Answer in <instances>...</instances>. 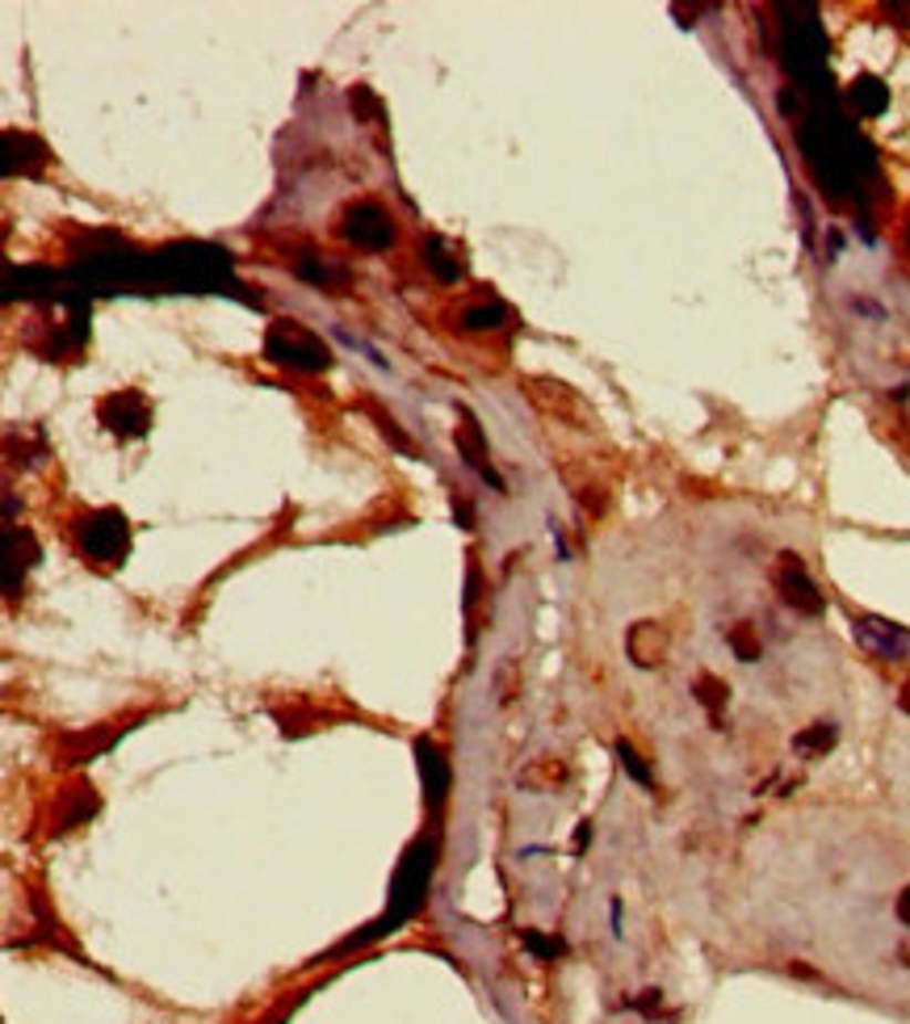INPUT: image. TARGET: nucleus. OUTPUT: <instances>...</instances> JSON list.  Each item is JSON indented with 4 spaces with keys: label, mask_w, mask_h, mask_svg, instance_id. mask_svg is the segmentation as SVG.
<instances>
[{
    "label": "nucleus",
    "mask_w": 910,
    "mask_h": 1024,
    "mask_svg": "<svg viewBox=\"0 0 910 1024\" xmlns=\"http://www.w3.org/2000/svg\"><path fill=\"white\" fill-rule=\"evenodd\" d=\"M433 865H436V840H433V836H428V840L420 836V840L407 848L403 865H399L395 886H391V911H386L378 924H370V932H365V937H353V941H344V949H353V944H365V941H378V937L395 932L399 924H407V920L416 916L420 907H424V899H428V878H433Z\"/></svg>",
    "instance_id": "f257e3e1"
},
{
    "label": "nucleus",
    "mask_w": 910,
    "mask_h": 1024,
    "mask_svg": "<svg viewBox=\"0 0 910 1024\" xmlns=\"http://www.w3.org/2000/svg\"><path fill=\"white\" fill-rule=\"evenodd\" d=\"M265 353H269V362L290 365V370H307V374L328 370V349H323V341H319L316 332H307L298 320L273 323V328H269V341H265Z\"/></svg>",
    "instance_id": "f03ea898"
},
{
    "label": "nucleus",
    "mask_w": 910,
    "mask_h": 1024,
    "mask_svg": "<svg viewBox=\"0 0 910 1024\" xmlns=\"http://www.w3.org/2000/svg\"><path fill=\"white\" fill-rule=\"evenodd\" d=\"M80 550L97 562H118L126 555V517L114 513V508L84 517V525H80Z\"/></svg>",
    "instance_id": "7ed1b4c3"
},
{
    "label": "nucleus",
    "mask_w": 910,
    "mask_h": 1024,
    "mask_svg": "<svg viewBox=\"0 0 910 1024\" xmlns=\"http://www.w3.org/2000/svg\"><path fill=\"white\" fill-rule=\"evenodd\" d=\"M344 231H349V240H353L356 248H370V252H382V248H391V240H395V223H391V215H386L378 201L353 206Z\"/></svg>",
    "instance_id": "20e7f679"
},
{
    "label": "nucleus",
    "mask_w": 910,
    "mask_h": 1024,
    "mask_svg": "<svg viewBox=\"0 0 910 1024\" xmlns=\"http://www.w3.org/2000/svg\"><path fill=\"white\" fill-rule=\"evenodd\" d=\"M457 421H462V424H457V433H454L457 454L466 458V466H475L478 475L492 483L495 492H508V487H504V479H499V475L492 470V463H487V445H483V428H478V421L470 416V412H466V407H457Z\"/></svg>",
    "instance_id": "39448f33"
},
{
    "label": "nucleus",
    "mask_w": 910,
    "mask_h": 1024,
    "mask_svg": "<svg viewBox=\"0 0 910 1024\" xmlns=\"http://www.w3.org/2000/svg\"><path fill=\"white\" fill-rule=\"evenodd\" d=\"M101 421L110 424L114 433L139 437V433H147V403L135 391H118V395L101 400Z\"/></svg>",
    "instance_id": "423d86ee"
},
{
    "label": "nucleus",
    "mask_w": 910,
    "mask_h": 1024,
    "mask_svg": "<svg viewBox=\"0 0 910 1024\" xmlns=\"http://www.w3.org/2000/svg\"><path fill=\"white\" fill-rule=\"evenodd\" d=\"M776 588H780V597H785L793 609H802V613H818V609H823V597L814 592L806 567L793 559V555H785V562H780V571H776Z\"/></svg>",
    "instance_id": "0eeeda50"
},
{
    "label": "nucleus",
    "mask_w": 910,
    "mask_h": 1024,
    "mask_svg": "<svg viewBox=\"0 0 910 1024\" xmlns=\"http://www.w3.org/2000/svg\"><path fill=\"white\" fill-rule=\"evenodd\" d=\"M856 639H860V647H865V651H872V655H886V660L902 655V651H907V643H910V634L902 630V625L881 622V618H860V622H856Z\"/></svg>",
    "instance_id": "6e6552de"
},
{
    "label": "nucleus",
    "mask_w": 910,
    "mask_h": 1024,
    "mask_svg": "<svg viewBox=\"0 0 910 1024\" xmlns=\"http://www.w3.org/2000/svg\"><path fill=\"white\" fill-rule=\"evenodd\" d=\"M416 756H420V777H424L428 806H441L445 789H449V764H445V756H441L433 744H424V739L416 744Z\"/></svg>",
    "instance_id": "1a4fd4ad"
},
{
    "label": "nucleus",
    "mask_w": 910,
    "mask_h": 1024,
    "mask_svg": "<svg viewBox=\"0 0 910 1024\" xmlns=\"http://www.w3.org/2000/svg\"><path fill=\"white\" fill-rule=\"evenodd\" d=\"M851 101H856V110H860V114H881L890 97H886V89H881V84L865 76V81L851 84Z\"/></svg>",
    "instance_id": "9d476101"
},
{
    "label": "nucleus",
    "mask_w": 910,
    "mask_h": 1024,
    "mask_svg": "<svg viewBox=\"0 0 910 1024\" xmlns=\"http://www.w3.org/2000/svg\"><path fill=\"white\" fill-rule=\"evenodd\" d=\"M298 273L307 281H316V286H340V281H349V273H344L340 265H328V261H298Z\"/></svg>",
    "instance_id": "9b49d317"
},
{
    "label": "nucleus",
    "mask_w": 910,
    "mask_h": 1024,
    "mask_svg": "<svg viewBox=\"0 0 910 1024\" xmlns=\"http://www.w3.org/2000/svg\"><path fill=\"white\" fill-rule=\"evenodd\" d=\"M499 320H504V307H499V302L466 307V316H462V323H466L470 332H487V328H499Z\"/></svg>",
    "instance_id": "f8f14e48"
},
{
    "label": "nucleus",
    "mask_w": 910,
    "mask_h": 1024,
    "mask_svg": "<svg viewBox=\"0 0 910 1024\" xmlns=\"http://www.w3.org/2000/svg\"><path fill=\"white\" fill-rule=\"evenodd\" d=\"M831 744H835L831 723H818L810 735H797V747H802V752H823V747H831Z\"/></svg>",
    "instance_id": "ddd939ff"
},
{
    "label": "nucleus",
    "mask_w": 910,
    "mask_h": 1024,
    "mask_svg": "<svg viewBox=\"0 0 910 1024\" xmlns=\"http://www.w3.org/2000/svg\"><path fill=\"white\" fill-rule=\"evenodd\" d=\"M525 949H529V953H537L541 962H550V958H558V953H562V941H555V937H541V932H525Z\"/></svg>",
    "instance_id": "4468645a"
},
{
    "label": "nucleus",
    "mask_w": 910,
    "mask_h": 1024,
    "mask_svg": "<svg viewBox=\"0 0 910 1024\" xmlns=\"http://www.w3.org/2000/svg\"><path fill=\"white\" fill-rule=\"evenodd\" d=\"M731 647L738 651V660H747V663L759 660V643L752 639V630H747V625H734V630H731Z\"/></svg>",
    "instance_id": "2eb2a0df"
},
{
    "label": "nucleus",
    "mask_w": 910,
    "mask_h": 1024,
    "mask_svg": "<svg viewBox=\"0 0 910 1024\" xmlns=\"http://www.w3.org/2000/svg\"><path fill=\"white\" fill-rule=\"evenodd\" d=\"M428 252H433V257H428V265H433L436 273H441V281H457V278H462V265L445 261V252H441V244L433 240V244H428Z\"/></svg>",
    "instance_id": "dca6fc26"
},
{
    "label": "nucleus",
    "mask_w": 910,
    "mask_h": 1024,
    "mask_svg": "<svg viewBox=\"0 0 910 1024\" xmlns=\"http://www.w3.org/2000/svg\"><path fill=\"white\" fill-rule=\"evenodd\" d=\"M696 697L710 705V710H717V705L726 702V684H717L713 676H705V681H696Z\"/></svg>",
    "instance_id": "f3484780"
},
{
    "label": "nucleus",
    "mask_w": 910,
    "mask_h": 1024,
    "mask_svg": "<svg viewBox=\"0 0 910 1024\" xmlns=\"http://www.w3.org/2000/svg\"><path fill=\"white\" fill-rule=\"evenodd\" d=\"M617 756H621V764H625V773H630L633 782H642V785H651V773L642 768V761L633 756V747L630 744H617Z\"/></svg>",
    "instance_id": "a211bd4d"
},
{
    "label": "nucleus",
    "mask_w": 910,
    "mask_h": 1024,
    "mask_svg": "<svg viewBox=\"0 0 910 1024\" xmlns=\"http://www.w3.org/2000/svg\"><path fill=\"white\" fill-rule=\"evenodd\" d=\"M898 911H902V920H907V924H910V890H907V894H902V903H898Z\"/></svg>",
    "instance_id": "6ab92c4d"
},
{
    "label": "nucleus",
    "mask_w": 910,
    "mask_h": 1024,
    "mask_svg": "<svg viewBox=\"0 0 910 1024\" xmlns=\"http://www.w3.org/2000/svg\"><path fill=\"white\" fill-rule=\"evenodd\" d=\"M902 705H907V710H910V689H907V697H902Z\"/></svg>",
    "instance_id": "aec40b11"
}]
</instances>
